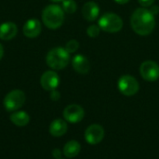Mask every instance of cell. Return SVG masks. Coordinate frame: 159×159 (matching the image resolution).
<instances>
[{
  "label": "cell",
  "mask_w": 159,
  "mask_h": 159,
  "mask_svg": "<svg viewBox=\"0 0 159 159\" xmlns=\"http://www.w3.org/2000/svg\"><path fill=\"white\" fill-rule=\"evenodd\" d=\"M130 23L135 33L140 35H148L154 31L156 26L155 15L146 8H138L133 12Z\"/></svg>",
  "instance_id": "6da1fadb"
},
{
  "label": "cell",
  "mask_w": 159,
  "mask_h": 159,
  "mask_svg": "<svg viewBox=\"0 0 159 159\" xmlns=\"http://www.w3.org/2000/svg\"><path fill=\"white\" fill-rule=\"evenodd\" d=\"M64 20V11L58 5L47 6L42 11L43 23L51 30L60 28Z\"/></svg>",
  "instance_id": "7a4b0ae2"
},
{
  "label": "cell",
  "mask_w": 159,
  "mask_h": 159,
  "mask_svg": "<svg viewBox=\"0 0 159 159\" xmlns=\"http://www.w3.org/2000/svg\"><path fill=\"white\" fill-rule=\"evenodd\" d=\"M46 61L52 70H62L70 61V54L63 48H54L48 52Z\"/></svg>",
  "instance_id": "3957f363"
},
{
  "label": "cell",
  "mask_w": 159,
  "mask_h": 159,
  "mask_svg": "<svg viewBox=\"0 0 159 159\" xmlns=\"http://www.w3.org/2000/svg\"><path fill=\"white\" fill-rule=\"evenodd\" d=\"M99 27L104 32L116 33L122 29L123 20L115 13H106L101 17L99 20Z\"/></svg>",
  "instance_id": "277c9868"
},
{
  "label": "cell",
  "mask_w": 159,
  "mask_h": 159,
  "mask_svg": "<svg viewBox=\"0 0 159 159\" xmlns=\"http://www.w3.org/2000/svg\"><path fill=\"white\" fill-rule=\"evenodd\" d=\"M25 102V94L20 89H14L8 92L4 98V107L7 111L12 112L20 109Z\"/></svg>",
  "instance_id": "5b68a950"
},
{
  "label": "cell",
  "mask_w": 159,
  "mask_h": 159,
  "mask_svg": "<svg viewBox=\"0 0 159 159\" xmlns=\"http://www.w3.org/2000/svg\"><path fill=\"white\" fill-rule=\"evenodd\" d=\"M139 83L137 79L129 75L121 76L118 80V89L125 96H133L139 91Z\"/></svg>",
  "instance_id": "8992f818"
},
{
  "label": "cell",
  "mask_w": 159,
  "mask_h": 159,
  "mask_svg": "<svg viewBox=\"0 0 159 159\" xmlns=\"http://www.w3.org/2000/svg\"><path fill=\"white\" fill-rule=\"evenodd\" d=\"M142 77L149 82L157 81L159 78V65L153 61H146L140 67Z\"/></svg>",
  "instance_id": "52a82bcc"
},
{
  "label": "cell",
  "mask_w": 159,
  "mask_h": 159,
  "mask_svg": "<svg viewBox=\"0 0 159 159\" xmlns=\"http://www.w3.org/2000/svg\"><path fill=\"white\" fill-rule=\"evenodd\" d=\"M104 138V129L99 124H92L89 126L85 131V140L89 144L96 145L100 143Z\"/></svg>",
  "instance_id": "ba28073f"
},
{
  "label": "cell",
  "mask_w": 159,
  "mask_h": 159,
  "mask_svg": "<svg viewBox=\"0 0 159 159\" xmlns=\"http://www.w3.org/2000/svg\"><path fill=\"white\" fill-rule=\"evenodd\" d=\"M85 116V111L82 106L78 104H70L63 110L64 119L72 124H76L80 122Z\"/></svg>",
  "instance_id": "9c48e42d"
},
{
  "label": "cell",
  "mask_w": 159,
  "mask_h": 159,
  "mask_svg": "<svg viewBox=\"0 0 159 159\" xmlns=\"http://www.w3.org/2000/svg\"><path fill=\"white\" fill-rule=\"evenodd\" d=\"M40 84L44 89L48 91H52L58 88L60 84V77L56 72L47 71L42 75L40 78Z\"/></svg>",
  "instance_id": "30bf717a"
},
{
  "label": "cell",
  "mask_w": 159,
  "mask_h": 159,
  "mask_svg": "<svg viewBox=\"0 0 159 159\" xmlns=\"http://www.w3.org/2000/svg\"><path fill=\"white\" fill-rule=\"evenodd\" d=\"M42 31V24L37 19H30L28 20L22 28L23 34L28 38H35L37 37Z\"/></svg>",
  "instance_id": "8fae6325"
},
{
  "label": "cell",
  "mask_w": 159,
  "mask_h": 159,
  "mask_svg": "<svg viewBox=\"0 0 159 159\" xmlns=\"http://www.w3.org/2000/svg\"><path fill=\"white\" fill-rule=\"evenodd\" d=\"M18 33L17 25L12 21H6L0 24V39L2 40H11Z\"/></svg>",
  "instance_id": "7c38bea8"
},
{
  "label": "cell",
  "mask_w": 159,
  "mask_h": 159,
  "mask_svg": "<svg viewBox=\"0 0 159 159\" xmlns=\"http://www.w3.org/2000/svg\"><path fill=\"white\" fill-rule=\"evenodd\" d=\"M72 65L75 71L81 75H86L90 70V63L83 55H75L72 60Z\"/></svg>",
  "instance_id": "4fadbf2b"
},
{
  "label": "cell",
  "mask_w": 159,
  "mask_h": 159,
  "mask_svg": "<svg viewBox=\"0 0 159 159\" xmlns=\"http://www.w3.org/2000/svg\"><path fill=\"white\" fill-rule=\"evenodd\" d=\"M99 13H100V8H99V6L93 2V1H89V2H87L84 6H83V8H82V14H83V17L89 20V21H93L95 20L98 16H99Z\"/></svg>",
  "instance_id": "5bb4252c"
},
{
  "label": "cell",
  "mask_w": 159,
  "mask_h": 159,
  "mask_svg": "<svg viewBox=\"0 0 159 159\" xmlns=\"http://www.w3.org/2000/svg\"><path fill=\"white\" fill-rule=\"evenodd\" d=\"M68 129V126L66 121L62 119H55L51 122L49 126V133L53 137H61L63 136Z\"/></svg>",
  "instance_id": "9a60e30c"
},
{
  "label": "cell",
  "mask_w": 159,
  "mask_h": 159,
  "mask_svg": "<svg viewBox=\"0 0 159 159\" xmlns=\"http://www.w3.org/2000/svg\"><path fill=\"white\" fill-rule=\"evenodd\" d=\"M80 150H81V146L78 142L70 141L63 147V155L68 158H74L76 156H78Z\"/></svg>",
  "instance_id": "2e32d148"
},
{
  "label": "cell",
  "mask_w": 159,
  "mask_h": 159,
  "mask_svg": "<svg viewBox=\"0 0 159 159\" xmlns=\"http://www.w3.org/2000/svg\"><path fill=\"white\" fill-rule=\"evenodd\" d=\"M10 120L14 125H16L18 127H24L29 123L30 116L26 112L19 111L10 116Z\"/></svg>",
  "instance_id": "e0dca14e"
},
{
  "label": "cell",
  "mask_w": 159,
  "mask_h": 159,
  "mask_svg": "<svg viewBox=\"0 0 159 159\" xmlns=\"http://www.w3.org/2000/svg\"><path fill=\"white\" fill-rule=\"evenodd\" d=\"M77 5L74 0H63L62 1V9L68 14H73L75 12Z\"/></svg>",
  "instance_id": "ac0fdd59"
},
{
  "label": "cell",
  "mask_w": 159,
  "mask_h": 159,
  "mask_svg": "<svg viewBox=\"0 0 159 159\" xmlns=\"http://www.w3.org/2000/svg\"><path fill=\"white\" fill-rule=\"evenodd\" d=\"M78 48H79V43L76 40H70L69 42H67L64 48L69 54H71V53L75 52L78 49Z\"/></svg>",
  "instance_id": "d6986e66"
},
{
  "label": "cell",
  "mask_w": 159,
  "mask_h": 159,
  "mask_svg": "<svg viewBox=\"0 0 159 159\" xmlns=\"http://www.w3.org/2000/svg\"><path fill=\"white\" fill-rule=\"evenodd\" d=\"M100 31H101V28L98 26V25H90L89 27H88L87 29V34L89 37H92V38H95L97 37L99 34H100Z\"/></svg>",
  "instance_id": "ffe728a7"
},
{
  "label": "cell",
  "mask_w": 159,
  "mask_h": 159,
  "mask_svg": "<svg viewBox=\"0 0 159 159\" xmlns=\"http://www.w3.org/2000/svg\"><path fill=\"white\" fill-rule=\"evenodd\" d=\"M140 5L143 7H151L153 5V3L155 2V0H138Z\"/></svg>",
  "instance_id": "44dd1931"
},
{
  "label": "cell",
  "mask_w": 159,
  "mask_h": 159,
  "mask_svg": "<svg viewBox=\"0 0 159 159\" xmlns=\"http://www.w3.org/2000/svg\"><path fill=\"white\" fill-rule=\"evenodd\" d=\"M60 97H61V95H60V92L59 91H57L56 89H54V90L51 91V93H50V99L51 100L58 101L60 99Z\"/></svg>",
  "instance_id": "7402d4cb"
},
{
  "label": "cell",
  "mask_w": 159,
  "mask_h": 159,
  "mask_svg": "<svg viewBox=\"0 0 159 159\" xmlns=\"http://www.w3.org/2000/svg\"><path fill=\"white\" fill-rule=\"evenodd\" d=\"M61 151L59 150V149H55L54 151H53V156H54V157L56 159H60L61 158Z\"/></svg>",
  "instance_id": "603a6c76"
},
{
  "label": "cell",
  "mask_w": 159,
  "mask_h": 159,
  "mask_svg": "<svg viewBox=\"0 0 159 159\" xmlns=\"http://www.w3.org/2000/svg\"><path fill=\"white\" fill-rule=\"evenodd\" d=\"M150 11H151V13H152L153 15H156V14H157L159 11L158 7H157V6H153V7H151Z\"/></svg>",
  "instance_id": "cb8c5ba5"
},
{
  "label": "cell",
  "mask_w": 159,
  "mask_h": 159,
  "mask_svg": "<svg viewBox=\"0 0 159 159\" xmlns=\"http://www.w3.org/2000/svg\"><path fill=\"white\" fill-rule=\"evenodd\" d=\"M3 56H4V48H3V46L0 44V60L3 58Z\"/></svg>",
  "instance_id": "d4e9b609"
},
{
  "label": "cell",
  "mask_w": 159,
  "mask_h": 159,
  "mask_svg": "<svg viewBox=\"0 0 159 159\" xmlns=\"http://www.w3.org/2000/svg\"><path fill=\"white\" fill-rule=\"evenodd\" d=\"M116 3H118V4H126V3H128L129 0H115Z\"/></svg>",
  "instance_id": "484cf974"
},
{
  "label": "cell",
  "mask_w": 159,
  "mask_h": 159,
  "mask_svg": "<svg viewBox=\"0 0 159 159\" xmlns=\"http://www.w3.org/2000/svg\"><path fill=\"white\" fill-rule=\"evenodd\" d=\"M50 1H52V2H61V1H63V0H50Z\"/></svg>",
  "instance_id": "4316f807"
},
{
  "label": "cell",
  "mask_w": 159,
  "mask_h": 159,
  "mask_svg": "<svg viewBox=\"0 0 159 159\" xmlns=\"http://www.w3.org/2000/svg\"><path fill=\"white\" fill-rule=\"evenodd\" d=\"M60 159H62V158H60Z\"/></svg>",
  "instance_id": "83f0119b"
}]
</instances>
